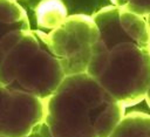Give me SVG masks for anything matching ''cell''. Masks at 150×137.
Returning <instances> with one entry per match:
<instances>
[{
	"label": "cell",
	"mask_w": 150,
	"mask_h": 137,
	"mask_svg": "<svg viewBox=\"0 0 150 137\" xmlns=\"http://www.w3.org/2000/svg\"><path fill=\"white\" fill-rule=\"evenodd\" d=\"M45 105L46 137H109L125 115V107L87 73L66 76Z\"/></svg>",
	"instance_id": "cell-2"
},
{
	"label": "cell",
	"mask_w": 150,
	"mask_h": 137,
	"mask_svg": "<svg viewBox=\"0 0 150 137\" xmlns=\"http://www.w3.org/2000/svg\"><path fill=\"white\" fill-rule=\"evenodd\" d=\"M145 19H146V22H148V27H149V30H150V13L145 16Z\"/></svg>",
	"instance_id": "cell-11"
},
{
	"label": "cell",
	"mask_w": 150,
	"mask_h": 137,
	"mask_svg": "<svg viewBox=\"0 0 150 137\" xmlns=\"http://www.w3.org/2000/svg\"><path fill=\"white\" fill-rule=\"evenodd\" d=\"M144 101L146 102L148 107L150 108V82H149V85H148V89H146V93H145V97H144Z\"/></svg>",
	"instance_id": "cell-10"
},
{
	"label": "cell",
	"mask_w": 150,
	"mask_h": 137,
	"mask_svg": "<svg viewBox=\"0 0 150 137\" xmlns=\"http://www.w3.org/2000/svg\"><path fill=\"white\" fill-rule=\"evenodd\" d=\"M28 28H30V25L23 7L15 0H0V46L2 39L9 32Z\"/></svg>",
	"instance_id": "cell-6"
},
{
	"label": "cell",
	"mask_w": 150,
	"mask_h": 137,
	"mask_svg": "<svg viewBox=\"0 0 150 137\" xmlns=\"http://www.w3.org/2000/svg\"><path fill=\"white\" fill-rule=\"evenodd\" d=\"M15 1H16V0H15Z\"/></svg>",
	"instance_id": "cell-12"
},
{
	"label": "cell",
	"mask_w": 150,
	"mask_h": 137,
	"mask_svg": "<svg viewBox=\"0 0 150 137\" xmlns=\"http://www.w3.org/2000/svg\"><path fill=\"white\" fill-rule=\"evenodd\" d=\"M98 28L90 15H68L56 28L47 32L52 53L59 60L64 75L87 73Z\"/></svg>",
	"instance_id": "cell-4"
},
{
	"label": "cell",
	"mask_w": 150,
	"mask_h": 137,
	"mask_svg": "<svg viewBox=\"0 0 150 137\" xmlns=\"http://www.w3.org/2000/svg\"><path fill=\"white\" fill-rule=\"evenodd\" d=\"M45 100L0 85V137H30L45 119Z\"/></svg>",
	"instance_id": "cell-5"
},
{
	"label": "cell",
	"mask_w": 150,
	"mask_h": 137,
	"mask_svg": "<svg viewBox=\"0 0 150 137\" xmlns=\"http://www.w3.org/2000/svg\"><path fill=\"white\" fill-rule=\"evenodd\" d=\"M114 6L125 8L138 15L146 16L150 13V0H110Z\"/></svg>",
	"instance_id": "cell-9"
},
{
	"label": "cell",
	"mask_w": 150,
	"mask_h": 137,
	"mask_svg": "<svg viewBox=\"0 0 150 137\" xmlns=\"http://www.w3.org/2000/svg\"><path fill=\"white\" fill-rule=\"evenodd\" d=\"M109 137H150V115L142 111L125 112Z\"/></svg>",
	"instance_id": "cell-7"
},
{
	"label": "cell",
	"mask_w": 150,
	"mask_h": 137,
	"mask_svg": "<svg viewBox=\"0 0 150 137\" xmlns=\"http://www.w3.org/2000/svg\"><path fill=\"white\" fill-rule=\"evenodd\" d=\"M39 28L52 30L67 16V8L61 0H42L35 8Z\"/></svg>",
	"instance_id": "cell-8"
},
{
	"label": "cell",
	"mask_w": 150,
	"mask_h": 137,
	"mask_svg": "<svg viewBox=\"0 0 150 137\" xmlns=\"http://www.w3.org/2000/svg\"><path fill=\"white\" fill-rule=\"evenodd\" d=\"M0 47V85L46 100L66 77L41 29L12 30Z\"/></svg>",
	"instance_id": "cell-3"
},
{
	"label": "cell",
	"mask_w": 150,
	"mask_h": 137,
	"mask_svg": "<svg viewBox=\"0 0 150 137\" xmlns=\"http://www.w3.org/2000/svg\"><path fill=\"white\" fill-rule=\"evenodd\" d=\"M91 16L98 37L87 74L125 108L141 103L150 82V30L145 16L114 5Z\"/></svg>",
	"instance_id": "cell-1"
}]
</instances>
